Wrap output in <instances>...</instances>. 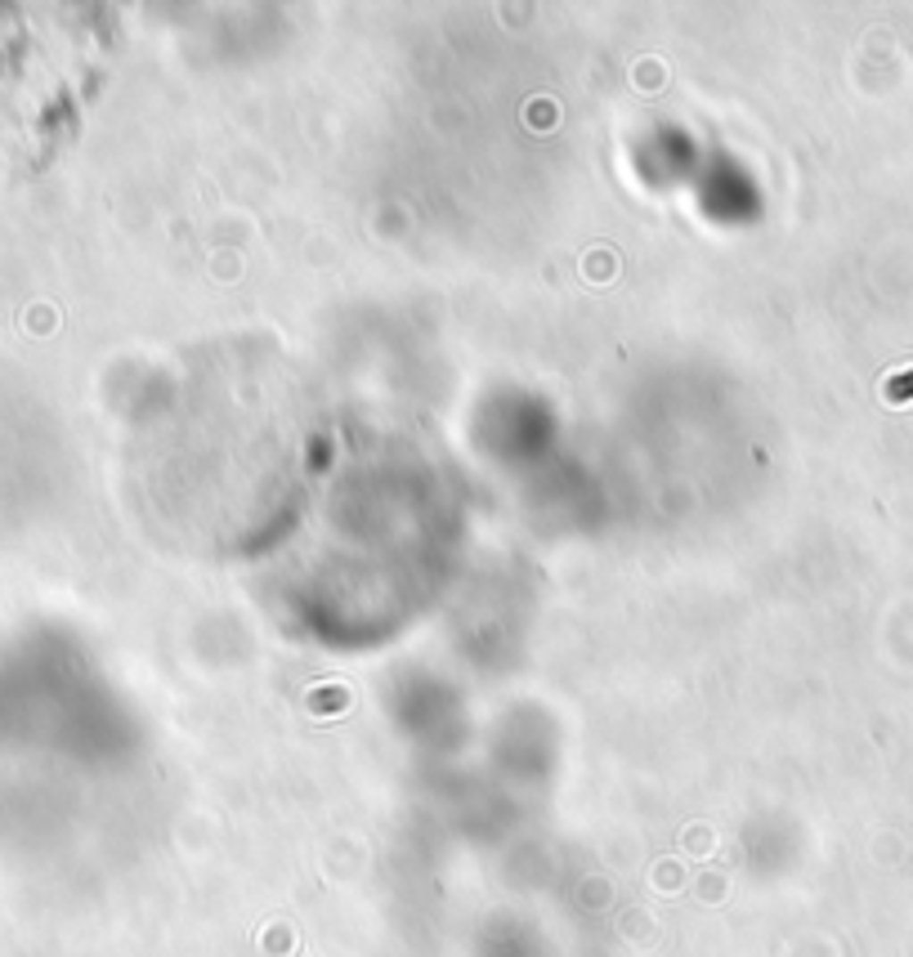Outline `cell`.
I'll use <instances>...</instances> for the list:
<instances>
[{
	"mask_svg": "<svg viewBox=\"0 0 913 957\" xmlns=\"http://www.w3.org/2000/svg\"><path fill=\"white\" fill-rule=\"evenodd\" d=\"M37 19L0 10V179L32 166L63 117V59Z\"/></svg>",
	"mask_w": 913,
	"mask_h": 957,
	"instance_id": "1",
	"label": "cell"
}]
</instances>
